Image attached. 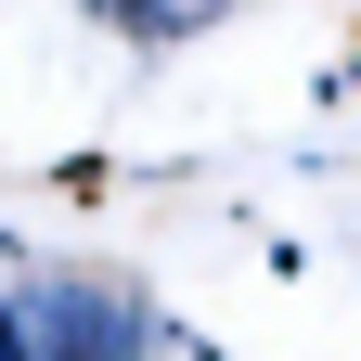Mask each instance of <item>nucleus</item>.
<instances>
[{"label": "nucleus", "instance_id": "nucleus-1", "mask_svg": "<svg viewBox=\"0 0 361 361\" xmlns=\"http://www.w3.org/2000/svg\"><path fill=\"white\" fill-rule=\"evenodd\" d=\"M13 336L26 361H168V323L104 271H13Z\"/></svg>", "mask_w": 361, "mask_h": 361}, {"label": "nucleus", "instance_id": "nucleus-2", "mask_svg": "<svg viewBox=\"0 0 361 361\" xmlns=\"http://www.w3.org/2000/svg\"><path fill=\"white\" fill-rule=\"evenodd\" d=\"M104 26H129V39H194L207 13H233V0H90Z\"/></svg>", "mask_w": 361, "mask_h": 361}]
</instances>
